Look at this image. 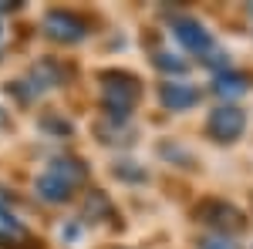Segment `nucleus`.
<instances>
[{
    "label": "nucleus",
    "mask_w": 253,
    "mask_h": 249,
    "mask_svg": "<svg viewBox=\"0 0 253 249\" xmlns=\"http://www.w3.org/2000/svg\"><path fill=\"white\" fill-rule=\"evenodd\" d=\"M135 101H138V81L132 74H122V71L101 74V105H105L108 118H128Z\"/></svg>",
    "instance_id": "f257e3e1"
},
{
    "label": "nucleus",
    "mask_w": 253,
    "mask_h": 249,
    "mask_svg": "<svg viewBox=\"0 0 253 249\" xmlns=\"http://www.w3.org/2000/svg\"><path fill=\"white\" fill-rule=\"evenodd\" d=\"M196 219L206 222V226H213L216 236H230V239H233L236 232L247 229L243 212L233 209L230 202H219V199H206V202H199V206H196Z\"/></svg>",
    "instance_id": "f03ea898"
},
{
    "label": "nucleus",
    "mask_w": 253,
    "mask_h": 249,
    "mask_svg": "<svg viewBox=\"0 0 253 249\" xmlns=\"http://www.w3.org/2000/svg\"><path fill=\"white\" fill-rule=\"evenodd\" d=\"M44 34L51 40H61V44H78L88 37V24L71 10H47L44 14Z\"/></svg>",
    "instance_id": "7ed1b4c3"
},
{
    "label": "nucleus",
    "mask_w": 253,
    "mask_h": 249,
    "mask_svg": "<svg viewBox=\"0 0 253 249\" xmlns=\"http://www.w3.org/2000/svg\"><path fill=\"white\" fill-rule=\"evenodd\" d=\"M243 128H247V115L233 105H219L206 121V135L216 142H236L243 135Z\"/></svg>",
    "instance_id": "20e7f679"
},
{
    "label": "nucleus",
    "mask_w": 253,
    "mask_h": 249,
    "mask_svg": "<svg viewBox=\"0 0 253 249\" xmlns=\"http://www.w3.org/2000/svg\"><path fill=\"white\" fill-rule=\"evenodd\" d=\"M172 34H175V40H179L186 51H193V54H210V51H213L210 31L196 17H172Z\"/></svg>",
    "instance_id": "39448f33"
},
{
    "label": "nucleus",
    "mask_w": 253,
    "mask_h": 249,
    "mask_svg": "<svg viewBox=\"0 0 253 249\" xmlns=\"http://www.w3.org/2000/svg\"><path fill=\"white\" fill-rule=\"evenodd\" d=\"M0 249H41V243L31 239V232L20 226L10 212L0 206Z\"/></svg>",
    "instance_id": "423d86ee"
},
{
    "label": "nucleus",
    "mask_w": 253,
    "mask_h": 249,
    "mask_svg": "<svg viewBox=\"0 0 253 249\" xmlns=\"http://www.w3.org/2000/svg\"><path fill=\"white\" fill-rule=\"evenodd\" d=\"M159 101H162L169 111H186V108H193L196 101H199V91H196L193 84L169 81V84H162V88H159Z\"/></svg>",
    "instance_id": "0eeeda50"
},
{
    "label": "nucleus",
    "mask_w": 253,
    "mask_h": 249,
    "mask_svg": "<svg viewBox=\"0 0 253 249\" xmlns=\"http://www.w3.org/2000/svg\"><path fill=\"white\" fill-rule=\"evenodd\" d=\"M213 91L219 98H240L250 91V77L240 74V71H219L213 77Z\"/></svg>",
    "instance_id": "6e6552de"
},
{
    "label": "nucleus",
    "mask_w": 253,
    "mask_h": 249,
    "mask_svg": "<svg viewBox=\"0 0 253 249\" xmlns=\"http://www.w3.org/2000/svg\"><path fill=\"white\" fill-rule=\"evenodd\" d=\"M38 195L44 199V202L58 206V202H68V199H71V185H68L64 178H58L54 172H44L38 178Z\"/></svg>",
    "instance_id": "1a4fd4ad"
},
{
    "label": "nucleus",
    "mask_w": 253,
    "mask_h": 249,
    "mask_svg": "<svg viewBox=\"0 0 253 249\" xmlns=\"http://www.w3.org/2000/svg\"><path fill=\"white\" fill-rule=\"evenodd\" d=\"M27 84H31L34 91H47V88L61 84V68H58V61H38V64L31 68V74H27Z\"/></svg>",
    "instance_id": "9d476101"
},
{
    "label": "nucleus",
    "mask_w": 253,
    "mask_h": 249,
    "mask_svg": "<svg viewBox=\"0 0 253 249\" xmlns=\"http://www.w3.org/2000/svg\"><path fill=\"white\" fill-rule=\"evenodd\" d=\"M47 172H54L58 178H64L71 189H75L78 182H84V175H88V172H84V165H81L78 158H68V155H58V158L47 165Z\"/></svg>",
    "instance_id": "9b49d317"
},
{
    "label": "nucleus",
    "mask_w": 253,
    "mask_h": 249,
    "mask_svg": "<svg viewBox=\"0 0 253 249\" xmlns=\"http://www.w3.org/2000/svg\"><path fill=\"white\" fill-rule=\"evenodd\" d=\"M156 68L175 71V74H186V71H189V64H186L182 58H175V54H156Z\"/></svg>",
    "instance_id": "f8f14e48"
},
{
    "label": "nucleus",
    "mask_w": 253,
    "mask_h": 249,
    "mask_svg": "<svg viewBox=\"0 0 253 249\" xmlns=\"http://www.w3.org/2000/svg\"><path fill=\"white\" fill-rule=\"evenodd\" d=\"M84 209H88V215L95 219V212H105V215H108V212H112V206H108V199H105V195H101L98 189H91L88 202H84Z\"/></svg>",
    "instance_id": "ddd939ff"
},
{
    "label": "nucleus",
    "mask_w": 253,
    "mask_h": 249,
    "mask_svg": "<svg viewBox=\"0 0 253 249\" xmlns=\"http://www.w3.org/2000/svg\"><path fill=\"white\" fill-rule=\"evenodd\" d=\"M199 249H240V246H236L230 236H203L199 239Z\"/></svg>",
    "instance_id": "4468645a"
},
{
    "label": "nucleus",
    "mask_w": 253,
    "mask_h": 249,
    "mask_svg": "<svg viewBox=\"0 0 253 249\" xmlns=\"http://www.w3.org/2000/svg\"><path fill=\"white\" fill-rule=\"evenodd\" d=\"M132 162H122V165H115V175H122V178H145V172L142 169H128Z\"/></svg>",
    "instance_id": "2eb2a0df"
},
{
    "label": "nucleus",
    "mask_w": 253,
    "mask_h": 249,
    "mask_svg": "<svg viewBox=\"0 0 253 249\" xmlns=\"http://www.w3.org/2000/svg\"><path fill=\"white\" fill-rule=\"evenodd\" d=\"M0 125H7V111L3 108H0Z\"/></svg>",
    "instance_id": "dca6fc26"
},
{
    "label": "nucleus",
    "mask_w": 253,
    "mask_h": 249,
    "mask_svg": "<svg viewBox=\"0 0 253 249\" xmlns=\"http://www.w3.org/2000/svg\"><path fill=\"white\" fill-rule=\"evenodd\" d=\"M0 44H3V27H0Z\"/></svg>",
    "instance_id": "f3484780"
},
{
    "label": "nucleus",
    "mask_w": 253,
    "mask_h": 249,
    "mask_svg": "<svg viewBox=\"0 0 253 249\" xmlns=\"http://www.w3.org/2000/svg\"><path fill=\"white\" fill-rule=\"evenodd\" d=\"M250 10H253V7H250Z\"/></svg>",
    "instance_id": "a211bd4d"
}]
</instances>
